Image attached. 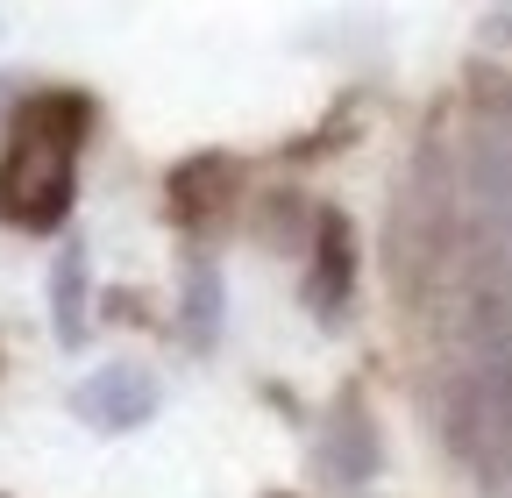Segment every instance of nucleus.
<instances>
[{
    "label": "nucleus",
    "mask_w": 512,
    "mask_h": 498,
    "mask_svg": "<svg viewBox=\"0 0 512 498\" xmlns=\"http://www.w3.org/2000/svg\"><path fill=\"white\" fill-rule=\"evenodd\" d=\"M93 107L79 93H36L0 150V221L8 228H57L72 214V171H79V143H86Z\"/></svg>",
    "instance_id": "1"
},
{
    "label": "nucleus",
    "mask_w": 512,
    "mask_h": 498,
    "mask_svg": "<svg viewBox=\"0 0 512 498\" xmlns=\"http://www.w3.org/2000/svg\"><path fill=\"white\" fill-rule=\"evenodd\" d=\"M79 413H100L107 427H128V420H143V413H150V385L136 378V370H107L100 385L79 392Z\"/></svg>",
    "instance_id": "2"
},
{
    "label": "nucleus",
    "mask_w": 512,
    "mask_h": 498,
    "mask_svg": "<svg viewBox=\"0 0 512 498\" xmlns=\"http://www.w3.org/2000/svg\"><path fill=\"white\" fill-rule=\"evenodd\" d=\"M57 321H64V335H79V257L57 264Z\"/></svg>",
    "instance_id": "3"
}]
</instances>
